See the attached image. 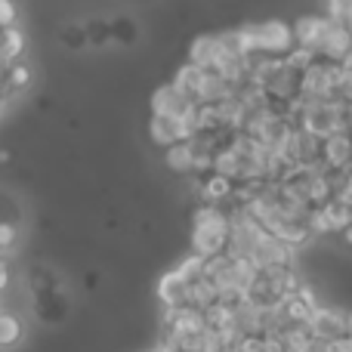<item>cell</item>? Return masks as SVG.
<instances>
[{"mask_svg":"<svg viewBox=\"0 0 352 352\" xmlns=\"http://www.w3.org/2000/svg\"><path fill=\"white\" fill-rule=\"evenodd\" d=\"M244 43V53H248V65H260L269 59H285L297 43H294V31L285 22H260V25H244L238 28Z\"/></svg>","mask_w":352,"mask_h":352,"instance_id":"1","label":"cell"},{"mask_svg":"<svg viewBox=\"0 0 352 352\" xmlns=\"http://www.w3.org/2000/svg\"><path fill=\"white\" fill-rule=\"evenodd\" d=\"M229 229H232L229 210L213 207V204H198V210L192 217V254L201 256V260L226 254Z\"/></svg>","mask_w":352,"mask_h":352,"instance_id":"2","label":"cell"},{"mask_svg":"<svg viewBox=\"0 0 352 352\" xmlns=\"http://www.w3.org/2000/svg\"><path fill=\"white\" fill-rule=\"evenodd\" d=\"M309 331L316 340H331V337L349 334V312L340 309V306H322L312 312L309 318Z\"/></svg>","mask_w":352,"mask_h":352,"instance_id":"3","label":"cell"},{"mask_svg":"<svg viewBox=\"0 0 352 352\" xmlns=\"http://www.w3.org/2000/svg\"><path fill=\"white\" fill-rule=\"evenodd\" d=\"M250 263H254L256 269H269V266H294V248L291 244H285L281 238H275L272 232H266V235L256 241L254 254L248 256Z\"/></svg>","mask_w":352,"mask_h":352,"instance_id":"4","label":"cell"},{"mask_svg":"<svg viewBox=\"0 0 352 352\" xmlns=\"http://www.w3.org/2000/svg\"><path fill=\"white\" fill-rule=\"evenodd\" d=\"M281 316H285V324H309L312 312L318 309V297L309 285H300L294 294H287L278 303Z\"/></svg>","mask_w":352,"mask_h":352,"instance_id":"5","label":"cell"},{"mask_svg":"<svg viewBox=\"0 0 352 352\" xmlns=\"http://www.w3.org/2000/svg\"><path fill=\"white\" fill-rule=\"evenodd\" d=\"M155 297H158V303L164 306V309H179V306H188V278L179 272V266L161 275L158 287H155Z\"/></svg>","mask_w":352,"mask_h":352,"instance_id":"6","label":"cell"},{"mask_svg":"<svg viewBox=\"0 0 352 352\" xmlns=\"http://www.w3.org/2000/svg\"><path fill=\"white\" fill-rule=\"evenodd\" d=\"M352 164V136L349 133H331L324 136L322 146V167L331 173H343Z\"/></svg>","mask_w":352,"mask_h":352,"instance_id":"7","label":"cell"},{"mask_svg":"<svg viewBox=\"0 0 352 352\" xmlns=\"http://www.w3.org/2000/svg\"><path fill=\"white\" fill-rule=\"evenodd\" d=\"M328 25H331V16H300L297 22L291 25L294 31V43L297 47H306V50H322L324 43V34H328Z\"/></svg>","mask_w":352,"mask_h":352,"instance_id":"8","label":"cell"},{"mask_svg":"<svg viewBox=\"0 0 352 352\" xmlns=\"http://www.w3.org/2000/svg\"><path fill=\"white\" fill-rule=\"evenodd\" d=\"M318 53L324 56V59L337 62V65H343V59L352 53V31L346 22H340V19L331 16V25H328V34H324V43Z\"/></svg>","mask_w":352,"mask_h":352,"instance_id":"9","label":"cell"},{"mask_svg":"<svg viewBox=\"0 0 352 352\" xmlns=\"http://www.w3.org/2000/svg\"><path fill=\"white\" fill-rule=\"evenodd\" d=\"M217 303H219V285L210 278V275H204V269H201V272L188 281V306L207 312Z\"/></svg>","mask_w":352,"mask_h":352,"instance_id":"10","label":"cell"},{"mask_svg":"<svg viewBox=\"0 0 352 352\" xmlns=\"http://www.w3.org/2000/svg\"><path fill=\"white\" fill-rule=\"evenodd\" d=\"M148 140H152V146H173V142H182L188 140L186 130H182V121L179 118H164V115H152V121H148Z\"/></svg>","mask_w":352,"mask_h":352,"instance_id":"11","label":"cell"},{"mask_svg":"<svg viewBox=\"0 0 352 352\" xmlns=\"http://www.w3.org/2000/svg\"><path fill=\"white\" fill-rule=\"evenodd\" d=\"M188 99L176 90L173 84H164L152 93V115H164V118H179L188 109Z\"/></svg>","mask_w":352,"mask_h":352,"instance_id":"12","label":"cell"},{"mask_svg":"<svg viewBox=\"0 0 352 352\" xmlns=\"http://www.w3.org/2000/svg\"><path fill=\"white\" fill-rule=\"evenodd\" d=\"M164 164H167V170L176 173V176H192V170H195V148H192V142L182 140V142L167 146L164 148Z\"/></svg>","mask_w":352,"mask_h":352,"instance_id":"13","label":"cell"},{"mask_svg":"<svg viewBox=\"0 0 352 352\" xmlns=\"http://www.w3.org/2000/svg\"><path fill=\"white\" fill-rule=\"evenodd\" d=\"M217 50H219V34H201V37H195L192 47H188L186 62H192V65H198V68H213Z\"/></svg>","mask_w":352,"mask_h":352,"instance_id":"14","label":"cell"},{"mask_svg":"<svg viewBox=\"0 0 352 352\" xmlns=\"http://www.w3.org/2000/svg\"><path fill=\"white\" fill-rule=\"evenodd\" d=\"M109 22H111V43H118V47H133V43L140 41V22H136L133 16L118 12Z\"/></svg>","mask_w":352,"mask_h":352,"instance_id":"15","label":"cell"},{"mask_svg":"<svg viewBox=\"0 0 352 352\" xmlns=\"http://www.w3.org/2000/svg\"><path fill=\"white\" fill-rule=\"evenodd\" d=\"M25 53V34L19 25H10V28L0 31V59L6 62V65H12V62H19Z\"/></svg>","mask_w":352,"mask_h":352,"instance_id":"16","label":"cell"},{"mask_svg":"<svg viewBox=\"0 0 352 352\" xmlns=\"http://www.w3.org/2000/svg\"><path fill=\"white\" fill-rule=\"evenodd\" d=\"M25 337V324L16 312L10 309H0V349H12L19 346Z\"/></svg>","mask_w":352,"mask_h":352,"instance_id":"17","label":"cell"},{"mask_svg":"<svg viewBox=\"0 0 352 352\" xmlns=\"http://www.w3.org/2000/svg\"><path fill=\"white\" fill-rule=\"evenodd\" d=\"M322 213H324V219H328L331 235L343 232L352 223V204H346V201H340V198H331L328 204H322Z\"/></svg>","mask_w":352,"mask_h":352,"instance_id":"18","label":"cell"},{"mask_svg":"<svg viewBox=\"0 0 352 352\" xmlns=\"http://www.w3.org/2000/svg\"><path fill=\"white\" fill-rule=\"evenodd\" d=\"M31 84V68L22 65V62H12V65H6V78H3V99L10 96H19V93H25Z\"/></svg>","mask_w":352,"mask_h":352,"instance_id":"19","label":"cell"},{"mask_svg":"<svg viewBox=\"0 0 352 352\" xmlns=\"http://www.w3.org/2000/svg\"><path fill=\"white\" fill-rule=\"evenodd\" d=\"M59 43L72 53H80V50H90V34H87L84 22H65L59 31Z\"/></svg>","mask_w":352,"mask_h":352,"instance_id":"20","label":"cell"},{"mask_svg":"<svg viewBox=\"0 0 352 352\" xmlns=\"http://www.w3.org/2000/svg\"><path fill=\"white\" fill-rule=\"evenodd\" d=\"M84 25H87V34H90V47L102 50L111 43V22L105 16H90Z\"/></svg>","mask_w":352,"mask_h":352,"instance_id":"21","label":"cell"},{"mask_svg":"<svg viewBox=\"0 0 352 352\" xmlns=\"http://www.w3.org/2000/svg\"><path fill=\"white\" fill-rule=\"evenodd\" d=\"M22 241V232L19 223H0V254H12Z\"/></svg>","mask_w":352,"mask_h":352,"instance_id":"22","label":"cell"},{"mask_svg":"<svg viewBox=\"0 0 352 352\" xmlns=\"http://www.w3.org/2000/svg\"><path fill=\"white\" fill-rule=\"evenodd\" d=\"M229 352H263V334H241Z\"/></svg>","mask_w":352,"mask_h":352,"instance_id":"23","label":"cell"},{"mask_svg":"<svg viewBox=\"0 0 352 352\" xmlns=\"http://www.w3.org/2000/svg\"><path fill=\"white\" fill-rule=\"evenodd\" d=\"M322 352H352V334H340V337H331V340H322Z\"/></svg>","mask_w":352,"mask_h":352,"instance_id":"24","label":"cell"},{"mask_svg":"<svg viewBox=\"0 0 352 352\" xmlns=\"http://www.w3.org/2000/svg\"><path fill=\"white\" fill-rule=\"evenodd\" d=\"M263 352H285V334L281 331H266L263 334Z\"/></svg>","mask_w":352,"mask_h":352,"instance_id":"25","label":"cell"},{"mask_svg":"<svg viewBox=\"0 0 352 352\" xmlns=\"http://www.w3.org/2000/svg\"><path fill=\"white\" fill-rule=\"evenodd\" d=\"M16 25V3L12 0H0V28Z\"/></svg>","mask_w":352,"mask_h":352,"instance_id":"26","label":"cell"},{"mask_svg":"<svg viewBox=\"0 0 352 352\" xmlns=\"http://www.w3.org/2000/svg\"><path fill=\"white\" fill-rule=\"evenodd\" d=\"M10 285H12V266H10V260L0 254V294L10 291Z\"/></svg>","mask_w":352,"mask_h":352,"instance_id":"27","label":"cell"},{"mask_svg":"<svg viewBox=\"0 0 352 352\" xmlns=\"http://www.w3.org/2000/svg\"><path fill=\"white\" fill-rule=\"evenodd\" d=\"M331 3V16L334 19H349L352 16V0H328Z\"/></svg>","mask_w":352,"mask_h":352,"instance_id":"28","label":"cell"},{"mask_svg":"<svg viewBox=\"0 0 352 352\" xmlns=\"http://www.w3.org/2000/svg\"><path fill=\"white\" fill-rule=\"evenodd\" d=\"M340 235H343V244H346V248H352V223H349L346 229L340 232Z\"/></svg>","mask_w":352,"mask_h":352,"instance_id":"29","label":"cell"},{"mask_svg":"<svg viewBox=\"0 0 352 352\" xmlns=\"http://www.w3.org/2000/svg\"><path fill=\"white\" fill-rule=\"evenodd\" d=\"M343 68H346V72H352V53L346 56V59H343Z\"/></svg>","mask_w":352,"mask_h":352,"instance_id":"30","label":"cell"},{"mask_svg":"<svg viewBox=\"0 0 352 352\" xmlns=\"http://www.w3.org/2000/svg\"><path fill=\"white\" fill-rule=\"evenodd\" d=\"M349 334H352V309H349Z\"/></svg>","mask_w":352,"mask_h":352,"instance_id":"31","label":"cell"}]
</instances>
